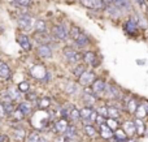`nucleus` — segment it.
<instances>
[{"label": "nucleus", "instance_id": "f257e3e1", "mask_svg": "<svg viewBox=\"0 0 148 142\" xmlns=\"http://www.w3.org/2000/svg\"><path fill=\"white\" fill-rule=\"evenodd\" d=\"M30 125L33 127V129L39 130V132H46L48 129V127L51 125V123H53L51 115H49L48 110H35L34 114L30 117Z\"/></svg>", "mask_w": 148, "mask_h": 142}, {"label": "nucleus", "instance_id": "f03ea898", "mask_svg": "<svg viewBox=\"0 0 148 142\" xmlns=\"http://www.w3.org/2000/svg\"><path fill=\"white\" fill-rule=\"evenodd\" d=\"M60 52H61V56L64 57V60L66 61V64H69L70 67H73V65L82 61V51L77 50L73 44H65V46H62Z\"/></svg>", "mask_w": 148, "mask_h": 142}, {"label": "nucleus", "instance_id": "7ed1b4c3", "mask_svg": "<svg viewBox=\"0 0 148 142\" xmlns=\"http://www.w3.org/2000/svg\"><path fill=\"white\" fill-rule=\"evenodd\" d=\"M101 60H103L101 55L97 51H95V50L87 48V50H84V51H82V63H84V64L88 68H91V69L96 70L97 68L101 65V63H103Z\"/></svg>", "mask_w": 148, "mask_h": 142}, {"label": "nucleus", "instance_id": "20e7f679", "mask_svg": "<svg viewBox=\"0 0 148 142\" xmlns=\"http://www.w3.org/2000/svg\"><path fill=\"white\" fill-rule=\"evenodd\" d=\"M49 34L53 37V39L59 43L66 42L69 39V26L65 22H57L53 23L49 29Z\"/></svg>", "mask_w": 148, "mask_h": 142}, {"label": "nucleus", "instance_id": "39448f33", "mask_svg": "<svg viewBox=\"0 0 148 142\" xmlns=\"http://www.w3.org/2000/svg\"><path fill=\"white\" fill-rule=\"evenodd\" d=\"M34 22H35V18L30 13H21L17 18V28L20 30V33H33Z\"/></svg>", "mask_w": 148, "mask_h": 142}, {"label": "nucleus", "instance_id": "423d86ee", "mask_svg": "<svg viewBox=\"0 0 148 142\" xmlns=\"http://www.w3.org/2000/svg\"><path fill=\"white\" fill-rule=\"evenodd\" d=\"M82 86L78 83L77 80H68L64 85V94L70 98H75V99H79L82 94Z\"/></svg>", "mask_w": 148, "mask_h": 142}, {"label": "nucleus", "instance_id": "0eeeda50", "mask_svg": "<svg viewBox=\"0 0 148 142\" xmlns=\"http://www.w3.org/2000/svg\"><path fill=\"white\" fill-rule=\"evenodd\" d=\"M12 132V140L14 142H26V137H27V129L22 125V123H17V124H10L9 125Z\"/></svg>", "mask_w": 148, "mask_h": 142}, {"label": "nucleus", "instance_id": "6e6552de", "mask_svg": "<svg viewBox=\"0 0 148 142\" xmlns=\"http://www.w3.org/2000/svg\"><path fill=\"white\" fill-rule=\"evenodd\" d=\"M107 83H108V80L104 77H99L97 76L96 80L92 82L91 85V89L94 91V94L99 98L100 102H104V94H105V88H107Z\"/></svg>", "mask_w": 148, "mask_h": 142}, {"label": "nucleus", "instance_id": "1a4fd4ad", "mask_svg": "<svg viewBox=\"0 0 148 142\" xmlns=\"http://www.w3.org/2000/svg\"><path fill=\"white\" fill-rule=\"evenodd\" d=\"M16 41H17L18 46H20V48L22 50L23 52H26V54H30V52L33 51L34 43H33V41H31V37L29 35V34L20 33V31H18L17 35H16Z\"/></svg>", "mask_w": 148, "mask_h": 142}, {"label": "nucleus", "instance_id": "9d476101", "mask_svg": "<svg viewBox=\"0 0 148 142\" xmlns=\"http://www.w3.org/2000/svg\"><path fill=\"white\" fill-rule=\"evenodd\" d=\"M34 51L40 60H49L55 55V48L51 44H38V46H35Z\"/></svg>", "mask_w": 148, "mask_h": 142}, {"label": "nucleus", "instance_id": "9b49d317", "mask_svg": "<svg viewBox=\"0 0 148 142\" xmlns=\"http://www.w3.org/2000/svg\"><path fill=\"white\" fill-rule=\"evenodd\" d=\"M72 44L77 50H79V51H84V50L90 48V46L92 44V39H91V37L83 30L81 34H79L78 38L72 42Z\"/></svg>", "mask_w": 148, "mask_h": 142}, {"label": "nucleus", "instance_id": "f8f14e48", "mask_svg": "<svg viewBox=\"0 0 148 142\" xmlns=\"http://www.w3.org/2000/svg\"><path fill=\"white\" fill-rule=\"evenodd\" d=\"M31 41L33 43H35V46L38 44H52L53 42H56L53 39V37L48 33H39V31H33L31 33Z\"/></svg>", "mask_w": 148, "mask_h": 142}, {"label": "nucleus", "instance_id": "ddd939ff", "mask_svg": "<svg viewBox=\"0 0 148 142\" xmlns=\"http://www.w3.org/2000/svg\"><path fill=\"white\" fill-rule=\"evenodd\" d=\"M96 77H97L96 70L88 68V69H87L77 81H78V83L82 86V88H86V86H91L92 82L96 80Z\"/></svg>", "mask_w": 148, "mask_h": 142}, {"label": "nucleus", "instance_id": "4468645a", "mask_svg": "<svg viewBox=\"0 0 148 142\" xmlns=\"http://www.w3.org/2000/svg\"><path fill=\"white\" fill-rule=\"evenodd\" d=\"M47 70L48 69H47L43 64H40V63H35V64H33V67L30 68V76L35 81L40 82V81L44 78V76H46Z\"/></svg>", "mask_w": 148, "mask_h": 142}, {"label": "nucleus", "instance_id": "2eb2a0df", "mask_svg": "<svg viewBox=\"0 0 148 142\" xmlns=\"http://www.w3.org/2000/svg\"><path fill=\"white\" fill-rule=\"evenodd\" d=\"M82 5L84 8L90 10H95V12H104L105 9V3L104 0H79Z\"/></svg>", "mask_w": 148, "mask_h": 142}, {"label": "nucleus", "instance_id": "dca6fc26", "mask_svg": "<svg viewBox=\"0 0 148 142\" xmlns=\"http://www.w3.org/2000/svg\"><path fill=\"white\" fill-rule=\"evenodd\" d=\"M122 29L123 31H125L126 34H127L129 37H135L138 35L139 30H140V28H139V25L136 22H134L133 20H131L130 17L127 18V20H125L122 22Z\"/></svg>", "mask_w": 148, "mask_h": 142}, {"label": "nucleus", "instance_id": "f3484780", "mask_svg": "<svg viewBox=\"0 0 148 142\" xmlns=\"http://www.w3.org/2000/svg\"><path fill=\"white\" fill-rule=\"evenodd\" d=\"M79 101L82 102V104L86 107H91V108H95L99 103V98H97L95 94H87L84 91H82L81 97H79Z\"/></svg>", "mask_w": 148, "mask_h": 142}, {"label": "nucleus", "instance_id": "a211bd4d", "mask_svg": "<svg viewBox=\"0 0 148 142\" xmlns=\"http://www.w3.org/2000/svg\"><path fill=\"white\" fill-rule=\"evenodd\" d=\"M5 90H7L8 95L10 97V99H12V102H14L16 104L18 103V102H21L23 99V94L21 93L20 90H18L17 85H13L12 82L8 83L7 88H5Z\"/></svg>", "mask_w": 148, "mask_h": 142}, {"label": "nucleus", "instance_id": "6ab92c4d", "mask_svg": "<svg viewBox=\"0 0 148 142\" xmlns=\"http://www.w3.org/2000/svg\"><path fill=\"white\" fill-rule=\"evenodd\" d=\"M104 13L110 18V20H120L121 17L123 16V10H121L120 8L114 7V5H110V4H105V9H104Z\"/></svg>", "mask_w": 148, "mask_h": 142}, {"label": "nucleus", "instance_id": "aec40b11", "mask_svg": "<svg viewBox=\"0 0 148 142\" xmlns=\"http://www.w3.org/2000/svg\"><path fill=\"white\" fill-rule=\"evenodd\" d=\"M105 4H110L114 5V7L120 8L123 12H127V10L133 9V1L131 0H104Z\"/></svg>", "mask_w": 148, "mask_h": 142}, {"label": "nucleus", "instance_id": "412c9836", "mask_svg": "<svg viewBox=\"0 0 148 142\" xmlns=\"http://www.w3.org/2000/svg\"><path fill=\"white\" fill-rule=\"evenodd\" d=\"M17 107L22 111V114L26 116V119L27 117H30L31 115L34 114V111H35V106H34L33 103H30V102H27L26 99H22L21 102H18L17 103Z\"/></svg>", "mask_w": 148, "mask_h": 142}, {"label": "nucleus", "instance_id": "4be33fe9", "mask_svg": "<svg viewBox=\"0 0 148 142\" xmlns=\"http://www.w3.org/2000/svg\"><path fill=\"white\" fill-rule=\"evenodd\" d=\"M139 104H140V99L133 95V98H131L130 101L127 102V103L123 104L122 110H123V112H127L129 115L134 116V114H135V111H136V108H138Z\"/></svg>", "mask_w": 148, "mask_h": 142}, {"label": "nucleus", "instance_id": "5701e85b", "mask_svg": "<svg viewBox=\"0 0 148 142\" xmlns=\"http://www.w3.org/2000/svg\"><path fill=\"white\" fill-rule=\"evenodd\" d=\"M121 128L126 132L127 137H136V129H135V124H134V120L133 119H127V120H123L121 123Z\"/></svg>", "mask_w": 148, "mask_h": 142}, {"label": "nucleus", "instance_id": "b1692460", "mask_svg": "<svg viewBox=\"0 0 148 142\" xmlns=\"http://www.w3.org/2000/svg\"><path fill=\"white\" fill-rule=\"evenodd\" d=\"M12 78V68L8 63H0V82H8Z\"/></svg>", "mask_w": 148, "mask_h": 142}, {"label": "nucleus", "instance_id": "393cba45", "mask_svg": "<svg viewBox=\"0 0 148 142\" xmlns=\"http://www.w3.org/2000/svg\"><path fill=\"white\" fill-rule=\"evenodd\" d=\"M87 69H88V67L82 61L78 63V64H75V65H73V67L70 68V74H72L73 80H78V78L81 77Z\"/></svg>", "mask_w": 148, "mask_h": 142}, {"label": "nucleus", "instance_id": "a878e982", "mask_svg": "<svg viewBox=\"0 0 148 142\" xmlns=\"http://www.w3.org/2000/svg\"><path fill=\"white\" fill-rule=\"evenodd\" d=\"M25 119H26V116L22 114V111H21L18 107H16V110L13 111V114L10 115V116L7 117V120H8V123H9V125H10V124H17V123H22Z\"/></svg>", "mask_w": 148, "mask_h": 142}, {"label": "nucleus", "instance_id": "bb28decb", "mask_svg": "<svg viewBox=\"0 0 148 142\" xmlns=\"http://www.w3.org/2000/svg\"><path fill=\"white\" fill-rule=\"evenodd\" d=\"M97 130H99V137L103 138L105 141H109L110 138H113V134H114V130H112L107 124H103L97 127Z\"/></svg>", "mask_w": 148, "mask_h": 142}, {"label": "nucleus", "instance_id": "cd10ccee", "mask_svg": "<svg viewBox=\"0 0 148 142\" xmlns=\"http://www.w3.org/2000/svg\"><path fill=\"white\" fill-rule=\"evenodd\" d=\"M51 106H52V99L49 98V97H47V95H42V97H39L38 102H36L35 108L47 111V110L51 108Z\"/></svg>", "mask_w": 148, "mask_h": 142}, {"label": "nucleus", "instance_id": "c85d7f7f", "mask_svg": "<svg viewBox=\"0 0 148 142\" xmlns=\"http://www.w3.org/2000/svg\"><path fill=\"white\" fill-rule=\"evenodd\" d=\"M62 136L66 140H78L79 132H78V128H77V124H69V127L66 128V130L64 132Z\"/></svg>", "mask_w": 148, "mask_h": 142}, {"label": "nucleus", "instance_id": "c756f323", "mask_svg": "<svg viewBox=\"0 0 148 142\" xmlns=\"http://www.w3.org/2000/svg\"><path fill=\"white\" fill-rule=\"evenodd\" d=\"M34 31H39V33H48V23L44 18H36L34 22Z\"/></svg>", "mask_w": 148, "mask_h": 142}, {"label": "nucleus", "instance_id": "7c9ffc66", "mask_svg": "<svg viewBox=\"0 0 148 142\" xmlns=\"http://www.w3.org/2000/svg\"><path fill=\"white\" fill-rule=\"evenodd\" d=\"M83 133L90 138H97L99 137V130H97L96 125H83L82 127Z\"/></svg>", "mask_w": 148, "mask_h": 142}, {"label": "nucleus", "instance_id": "2f4dec72", "mask_svg": "<svg viewBox=\"0 0 148 142\" xmlns=\"http://www.w3.org/2000/svg\"><path fill=\"white\" fill-rule=\"evenodd\" d=\"M68 120H69L70 124H78V123H81V112H79V108L75 107V104H74L73 108L70 110Z\"/></svg>", "mask_w": 148, "mask_h": 142}, {"label": "nucleus", "instance_id": "473e14b6", "mask_svg": "<svg viewBox=\"0 0 148 142\" xmlns=\"http://www.w3.org/2000/svg\"><path fill=\"white\" fill-rule=\"evenodd\" d=\"M134 124H135V129H136V137H142V136H144V130H146V123H144V120L142 119H136V117H134Z\"/></svg>", "mask_w": 148, "mask_h": 142}, {"label": "nucleus", "instance_id": "72a5a7b5", "mask_svg": "<svg viewBox=\"0 0 148 142\" xmlns=\"http://www.w3.org/2000/svg\"><path fill=\"white\" fill-rule=\"evenodd\" d=\"M82 31H83V30H82V29L79 28L78 25H74V23H73V25H70V26H69V39H70L72 42L75 41V39L78 38L79 34H81Z\"/></svg>", "mask_w": 148, "mask_h": 142}, {"label": "nucleus", "instance_id": "f704fd0d", "mask_svg": "<svg viewBox=\"0 0 148 142\" xmlns=\"http://www.w3.org/2000/svg\"><path fill=\"white\" fill-rule=\"evenodd\" d=\"M113 138H114L117 142H126L127 141V134H126V132L122 129V128H118V129L114 130V134H113Z\"/></svg>", "mask_w": 148, "mask_h": 142}, {"label": "nucleus", "instance_id": "c9c22d12", "mask_svg": "<svg viewBox=\"0 0 148 142\" xmlns=\"http://www.w3.org/2000/svg\"><path fill=\"white\" fill-rule=\"evenodd\" d=\"M39 94L36 93L35 90H30V91H27V93L23 95V99H26L27 102H30V103H33L34 106L36 104V102H38V99H39Z\"/></svg>", "mask_w": 148, "mask_h": 142}, {"label": "nucleus", "instance_id": "e433bc0d", "mask_svg": "<svg viewBox=\"0 0 148 142\" xmlns=\"http://www.w3.org/2000/svg\"><path fill=\"white\" fill-rule=\"evenodd\" d=\"M42 137V132H39V130H30V132L27 133V137H26V142H39Z\"/></svg>", "mask_w": 148, "mask_h": 142}, {"label": "nucleus", "instance_id": "4c0bfd02", "mask_svg": "<svg viewBox=\"0 0 148 142\" xmlns=\"http://www.w3.org/2000/svg\"><path fill=\"white\" fill-rule=\"evenodd\" d=\"M17 88H18V90H20L21 93L25 95L27 91L31 90V83L29 82L27 80H22V81H20V82L17 83Z\"/></svg>", "mask_w": 148, "mask_h": 142}, {"label": "nucleus", "instance_id": "58836bf2", "mask_svg": "<svg viewBox=\"0 0 148 142\" xmlns=\"http://www.w3.org/2000/svg\"><path fill=\"white\" fill-rule=\"evenodd\" d=\"M147 116H148L147 110L144 108V107L142 106V103H140V104L138 106V108H136L135 114H134V117H136V119H142V120H144Z\"/></svg>", "mask_w": 148, "mask_h": 142}, {"label": "nucleus", "instance_id": "ea45409f", "mask_svg": "<svg viewBox=\"0 0 148 142\" xmlns=\"http://www.w3.org/2000/svg\"><path fill=\"white\" fill-rule=\"evenodd\" d=\"M105 124H107L112 130H116V129H118V128L121 127V120H118V119H110V117H108L107 121H105Z\"/></svg>", "mask_w": 148, "mask_h": 142}, {"label": "nucleus", "instance_id": "a19ab883", "mask_svg": "<svg viewBox=\"0 0 148 142\" xmlns=\"http://www.w3.org/2000/svg\"><path fill=\"white\" fill-rule=\"evenodd\" d=\"M95 111L97 112V115H100V116H104L108 119V106L105 103L103 104H97L96 107H95Z\"/></svg>", "mask_w": 148, "mask_h": 142}, {"label": "nucleus", "instance_id": "79ce46f5", "mask_svg": "<svg viewBox=\"0 0 148 142\" xmlns=\"http://www.w3.org/2000/svg\"><path fill=\"white\" fill-rule=\"evenodd\" d=\"M4 104V108H5V114H7V116H10V115L13 114V111L16 110V107H17V104L16 103H3Z\"/></svg>", "mask_w": 148, "mask_h": 142}, {"label": "nucleus", "instance_id": "37998d69", "mask_svg": "<svg viewBox=\"0 0 148 142\" xmlns=\"http://www.w3.org/2000/svg\"><path fill=\"white\" fill-rule=\"evenodd\" d=\"M0 102H1V103H12V99H10V97L8 95L5 89L0 91ZM13 103H14V102H13Z\"/></svg>", "mask_w": 148, "mask_h": 142}, {"label": "nucleus", "instance_id": "c03bdc74", "mask_svg": "<svg viewBox=\"0 0 148 142\" xmlns=\"http://www.w3.org/2000/svg\"><path fill=\"white\" fill-rule=\"evenodd\" d=\"M52 81H53V74H52L51 70H47L46 76H44V78L40 81L42 85H47V83H51Z\"/></svg>", "mask_w": 148, "mask_h": 142}, {"label": "nucleus", "instance_id": "a18cd8bd", "mask_svg": "<svg viewBox=\"0 0 148 142\" xmlns=\"http://www.w3.org/2000/svg\"><path fill=\"white\" fill-rule=\"evenodd\" d=\"M31 3H33V0H16V4L20 5L21 8H27V7H30Z\"/></svg>", "mask_w": 148, "mask_h": 142}, {"label": "nucleus", "instance_id": "49530a36", "mask_svg": "<svg viewBox=\"0 0 148 142\" xmlns=\"http://www.w3.org/2000/svg\"><path fill=\"white\" fill-rule=\"evenodd\" d=\"M131 1H135L136 4H138L139 7H140L142 9L144 10V12H147V9H148V4H147L146 0H131Z\"/></svg>", "mask_w": 148, "mask_h": 142}, {"label": "nucleus", "instance_id": "de8ad7c7", "mask_svg": "<svg viewBox=\"0 0 148 142\" xmlns=\"http://www.w3.org/2000/svg\"><path fill=\"white\" fill-rule=\"evenodd\" d=\"M105 121H107V117H104V116H100V115H97L96 120H95V125H96V127H99V125L105 124Z\"/></svg>", "mask_w": 148, "mask_h": 142}, {"label": "nucleus", "instance_id": "09e8293b", "mask_svg": "<svg viewBox=\"0 0 148 142\" xmlns=\"http://www.w3.org/2000/svg\"><path fill=\"white\" fill-rule=\"evenodd\" d=\"M52 142H68V141H66V138H65L62 134H56V136H53V140H52Z\"/></svg>", "mask_w": 148, "mask_h": 142}, {"label": "nucleus", "instance_id": "8fccbe9b", "mask_svg": "<svg viewBox=\"0 0 148 142\" xmlns=\"http://www.w3.org/2000/svg\"><path fill=\"white\" fill-rule=\"evenodd\" d=\"M7 114H5V108H4V104L0 102V119L3 120H7Z\"/></svg>", "mask_w": 148, "mask_h": 142}, {"label": "nucleus", "instance_id": "3c124183", "mask_svg": "<svg viewBox=\"0 0 148 142\" xmlns=\"http://www.w3.org/2000/svg\"><path fill=\"white\" fill-rule=\"evenodd\" d=\"M140 103H142V106H143L144 108L147 110V112H148V99H140Z\"/></svg>", "mask_w": 148, "mask_h": 142}, {"label": "nucleus", "instance_id": "603ef678", "mask_svg": "<svg viewBox=\"0 0 148 142\" xmlns=\"http://www.w3.org/2000/svg\"><path fill=\"white\" fill-rule=\"evenodd\" d=\"M5 140H7V136L0 133V142H5Z\"/></svg>", "mask_w": 148, "mask_h": 142}, {"label": "nucleus", "instance_id": "864d4df0", "mask_svg": "<svg viewBox=\"0 0 148 142\" xmlns=\"http://www.w3.org/2000/svg\"><path fill=\"white\" fill-rule=\"evenodd\" d=\"M39 142H49V141H48V138H47L46 136H42L40 140H39Z\"/></svg>", "mask_w": 148, "mask_h": 142}, {"label": "nucleus", "instance_id": "5fc2aeb1", "mask_svg": "<svg viewBox=\"0 0 148 142\" xmlns=\"http://www.w3.org/2000/svg\"><path fill=\"white\" fill-rule=\"evenodd\" d=\"M144 136L148 137V125H146V130H144Z\"/></svg>", "mask_w": 148, "mask_h": 142}, {"label": "nucleus", "instance_id": "6e6d98bb", "mask_svg": "<svg viewBox=\"0 0 148 142\" xmlns=\"http://www.w3.org/2000/svg\"><path fill=\"white\" fill-rule=\"evenodd\" d=\"M3 125H4V120H3V119H0V130H1Z\"/></svg>", "mask_w": 148, "mask_h": 142}, {"label": "nucleus", "instance_id": "4d7b16f0", "mask_svg": "<svg viewBox=\"0 0 148 142\" xmlns=\"http://www.w3.org/2000/svg\"><path fill=\"white\" fill-rule=\"evenodd\" d=\"M138 64L139 65H143L144 64V60H138Z\"/></svg>", "mask_w": 148, "mask_h": 142}, {"label": "nucleus", "instance_id": "13d9d810", "mask_svg": "<svg viewBox=\"0 0 148 142\" xmlns=\"http://www.w3.org/2000/svg\"><path fill=\"white\" fill-rule=\"evenodd\" d=\"M0 63H3V59H1V57H0Z\"/></svg>", "mask_w": 148, "mask_h": 142}, {"label": "nucleus", "instance_id": "bf43d9fd", "mask_svg": "<svg viewBox=\"0 0 148 142\" xmlns=\"http://www.w3.org/2000/svg\"><path fill=\"white\" fill-rule=\"evenodd\" d=\"M147 13H148V9H147Z\"/></svg>", "mask_w": 148, "mask_h": 142}]
</instances>
